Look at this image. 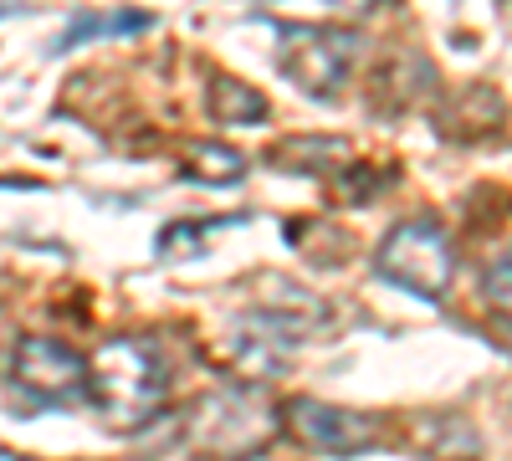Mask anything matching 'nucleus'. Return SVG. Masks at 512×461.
Returning <instances> with one entry per match:
<instances>
[{
	"label": "nucleus",
	"instance_id": "1",
	"mask_svg": "<svg viewBox=\"0 0 512 461\" xmlns=\"http://www.w3.org/2000/svg\"><path fill=\"white\" fill-rule=\"evenodd\" d=\"M277 436H282V405H272L262 390H251V385L210 390L185 415V446L210 456V461L262 456Z\"/></svg>",
	"mask_w": 512,
	"mask_h": 461
},
{
	"label": "nucleus",
	"instance_id": "2",
	"mask_svg": "<svg viewBox=\"0 0 512 461\" xmlns=\"http://www.w3.org/2000/svg\"><path fill=\"white\" fill-rule=\"evenodd\" d=\"M88 395L108 426L139 431L154 421L169 395V369L144 339H108L88 359Z\"/></svg>",
	"mask_w": 512,
	"mask_h": 461
},
{
	"label": "nucleus",
	"instance_id": "3",
	"mask_svg": "<svg viewBox=\"0 0 512 461\" xmlns=\"http://www.w3.org/2000/svg\"><path fill=\"white\" fill-rule=\"evenodd\" d=\"M374 272L390 282V287H405V292H415V298H425V303L446 298V287H451V277H456L451 231H446L436 216H410V221H400L390 236L379 241Z\"/></svg>",
	"mask_w": 512,
	"mask_h": 461
},
{
	"label": "nucleus",
	"instance_id": "4",
	"mask_svg": "<svg viewBox=\"0 0 512 461\" xmlns=\"http://www.w3.org/2000/svg\"><path fill=\"white\" fill-rule=\"evenodd\" d=\"M277 57H282V72L303 93L328 98V93L344 88V77L359 57V36L344 31V26H287Z\"/></svg>",
	"mask_w": 512,
	"mask_h": 461
},
{
	"label": "nucleus",
	"instance_id": "5",
	"mask_svg": "<svg viewBox=\"0 0 512 461\" xmlns=\"http://www.w3.org/2000/svg\"><path fill=\"white\" fill-rule=\"evenodd\" d=\"M282 431L292 441H303L308 451H323V456H359L379 441L374 415L323 405V400H287L282 405Z\"/></svg>",
	"mask_w": 512,
	"mask_h": 461
},
{
	"label": "nucleus",
	"instance_id": "6",
	"mask_svg": "<svg viewBox=\"0 0 512 461\" xmlns=\"http://www.w3.org/2000/svg\"><path fill=\"white\" fill-rule=\"evenodd\" d=\"M11 374H16L21 390H31L41 400H72L82 385H88V364H82V354H72L57 339H41V333H31V339L16 344Z\"/></svg>",
	"mask_w": 512,
	"mask_h": 461
},
{
	"label": "nucleus",
	"instance_id": "7",
	"mask_svg": "<svg viewBox=\"0 0 512 461\" xmlns=\"http://www.w3.org/2000/svg\"><path fill=\"white\" fill-rule=\"evenodd\" d=\"M210 118L231 123V129H262L267 123V98L246 88L236 77H216L210 82Z\"/></svg>",
	"mask_w": 512,
	"mask_h": 461
},
{
	"label": "nucleus",
	"instance_id": "8",
	"mask_svg": "<svg viewBox=\"0 0 512 461\" xmlns=\"http://www.w3.org/2000/svg\"><path fill=\"white\" fill-rule=\"evenodd\" d=\"M272 11L297 26H349L374 11V0H272Z\"/></svg>",
	"mask_w": 512,
	"mask_h": 461
},
{
	"label": "nucleus",
	"instance_id": "9",
	"mask_svg": "<svg viewBox=\"0 0 512 461\" xmlns=\"http://www.w3.org/2000/svg\"><path fill=\"white\" fill-rule=\"evenodd\" d=\"M185 154H190L185 170H190L195 180H205V185H236V180L246 175V159H241L231 144H190Z\"/></svg>",
	"mask_w": 512,
	"mask_h": 461
},
{
	"label": "nucleus",
	"instance_id": "10",
	"mask_svg": "<svg viewBox=\"0 0 512 461\" xmlns=\"http://www.w3.org/2000/svg\"><path fill=\"white\" fill-rule=\"evenodd\" d=\"M139 26H149V16L144 11H103V16H77L67 31H62V41H57V52H72L77 41H103V36H123V31H139Z\"/></svg>",
	"mask_w": 512,
	"mask_h": 461
},
{
	"label": "nucleus",
	"instance_id": "11",
	"mask_svg": "<svg viewBox=\"0 0 512 461\" xmlns=\"http://www.w3.org/2000/svg\"><path fill=\"white\" fill-rule=\"evenodd\" d=\"M482 298H487V308L512 328V251H502L497 262H487V272H482Z\"/></svg>",
	"mask_w": 512,
	"mask_h": 461
},
{
	"label": "nucleus",
	"instance_id": "12",
	"mask_svg": "<svg viewBox=\"0 0 512 461\" xmlns=\"http://www.w3.org/2000/svg\"><path fill=\"white\" fill-rule=\"evenodd\" d=\"M190 236H205V231L200 226H169L159 236V257H190V251H200V241H190Z\"/></svg>",
	"mask_w": 512,
	"mask_h": 461
},
{
	"label": "nucleus",
	"instance_id": "13",
	"mask_svg": "<svg viewBox=\"0 0 512 461\" xmlns=\"http://www.w3.org/2000/svg\"><path fill=\"white\" fill-rule=\"evenodd\" d=\"M0 461H36V456H21V451H0Z\"/></svg>",
	"mask_w": 512,
	"mask_h": 461
},
{
	"label": "nucleus",
	"instance_id": "14",
	"mask_svg": "<svg viewBox=\"0 0 512 461\" xmlns=\"http://www.w3.org/2000/svg\"><path fill=\"white\" fill-rule=\"evenodd\" d=\"M6 11H11V6H0V16H6Z\"/></svg>",
	"mask_w": 512,
	"mask_h": 461
}]
</instances>
